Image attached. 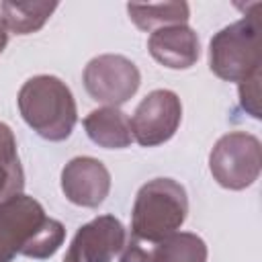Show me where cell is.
<instances>
[{
    "mask_svg": "<svg viewBox=\"0 0 262 262\" xmlns=\"http://www.w3.org/2000/svg\"><path fill=\"white\" fill-rule=\"evenodd\" d=\"M82 82L86 92L96 102L119 108L137 92L141 84V74L137 66L125 55L104 53L92 57L86 63Z\"/></svg>",
    "mask_w": 262,
    "mask_h": 262,
    "instance_id": "8992f818",
    "label": "cell"
},
{
    "mask_svg": "<svg viewBox=\"0 0 262 262\" xmlns=\"http://www.w3.org/2000/svg\"><path fill=\"white\" fill-rule=\"evenodd\" d=\"M260 4L239 20L223 27L209 43V68L225 82H246L260 74Z\"/></svg>",
    "mask_w": 262,
    "mask_h": 262,
    "instance_id": "277c9868",
    "label": "cell"
},
{
    "mask_svg": "<svg viewBox=\"0 0 262 262\" xmlns=\"http://www.w3.org/2000/svg\"><path fill=\"white\" fill-rule=\"evenodd\" d=\"M63 239L61 221L47 217L43 205L33 196L20 192L0 203V262H12L16 256L51 258Z\"/></svg>",
    "mask_w": 262,
    "mask_h": 262,
    "instance_id": "6da1fadb",
    "label": "cell"
},
{
    "mask_svg": "<svg viewBox=\"0 0 262 262\" xmlns=\"http://www.w3.org/2000/svg\"><path fill=\"white\" fill-rule=\"evenodd\" d=\"M25 188V170L20 166L12 129L0 121V203L20 194Z\"/></svg>",
    "mask_w": 262,
    "mask_h": 262,
    "instance_id": "9a60e30c",
    "label": "cell"
},
{
    "mask_svg": "<svg viewBox=\"0 0 262 262\" xmlns=\"http://www.w3.org/2000/svg\"><path fill=\"white\" fill-rule=\"evenodd\" d=\"M188 215V196L172 178L147 180L135 194L131 209V237L158 244L176 233Z\"/></svg>",
    "mask_w": 262,
    "mask_h": 262,
    "instance_id": "3957f363",
    "label": "cell"
},
{
    "mask_svg": "<svg viewBox=\"0 0 262 262\" xmlns=\"http://www.w3.org/2000/svg\"><path fill=\"white\" fill-rule=\"evenodd\" d=\"M127 239L123 223L115 215H100L84 223L68 246L63 262H111Z\"/></svg>",
    "mask_w": 262,
    "mask_h": 262,
    "instance_id": "ba28073f",
    "label": "cell"
},
{
    "mask_svg": "<svg viewBox=\"0 0 262 262\" xmlns=\"http://www.w3.org/2000/svg\"><path fill=\"white\" fill-rule=\"evenodd\" d=\"M6 43H8V31H6V27H4V23H2V18H0V53L4 51Z\"/></svg>",
    "mask_w": 262,
    "mask_h": 262,
    "instance_id": "ac0fdd59",
    "label": "cell"
},
{
    "mask_svg": "<svg viewBox=\"0 0 262 262\" xmlns=\"http://www.w3.org/2000/svg\"><path fill=\"white\" fill-rule=\"evenodd\" d=\"M82 125L90 141L106 149H123L133 141L129 117L117 106H100L90 111Z\"/></svg>",
    "mask_w": 262,
    "mask_h": 262,
    "instance_id": "8fae6325",
    "label": "cell"
},
{
    "mask_svg": "<svg viewBox=\"0 0 262 262\" xmlns=\"http://www.w3.org/2000/svg\"><path fill=\"white\" fill-rule=\"evenodd\" d=\"M239 102H242V108L248 115H252L254 119L262 117V111H260V74H256V76H252L239 84Z\"/></svg>",
    "mask_w": 262,
    "mask_h": 262,
    "instance_id": "2e32d148",
    "label": "cell"
},
{
    "mask_svg": "<svg viewBox=\"0 0 262 262\" xmlns=\"http://www.w3.org/2000/svg\"><path fill=\"white\" fill-rule=\"evenodd\" d=\"M147 49L158 63L170 70H186L201 57L199 35L188 25H170L151 31Z\"/></svg>",
    "mask_w": 262,
    "mask_h": 262,
    "instance_id": "30bf717a",
    "label": "cell"
},
{
    "mask_svg": "<svg viewBox=\"0 0 262 262\" xmlns=\"http://www.w3.org/2000/svg\"><path fill=\"white\" fill-rule=\"evenodd\" d=\"M61 190L70 203L96 209L108 196L111 174L100 160L78 156L72 158L61 170Z\"/></svg>",
    "mask_w": 262,
    "mask_h": 262,
    "instance_id": "9c48e42d",
    "label": "cell"
},
{
    "mask_svg": "<svg viewBox=\"0 0 262 262\" xmlns=\"http://www.w3.org/2000/svg\"><path fill=\"white\" fill-rule=\"evenodd\" d=\"M262 168L260 139L246 131H229L217 139L209 154V170L219 186L244 190L252 186Z\"/></svg>",
    "mask_w": 262,
    "mask_h": 262,
    "instance_id": "5b68a950",
    "label": "cell"
},
{
    "mask_svg": "<svg viewBox=\"0 0 262 262\" xmlns=\"http://www.w3.org/2000/svg\"><path fill=\"white\" fill-rule=\"evenodd\" d=\"M57 2H0V18L6 31L29 35L39 31L55 12Z\"/></svg>",
    "mask_w": 262,
    "mask_h": 262,
    "instance_id": "7c38bea8",
    "label": "cell"
},
{
    "mask_svg": "<svg viewBox=\"0 0 262 262\" xmlns=\"http://www.w3.org/2000/svg\"><path fill=\"white\" fill-rule=\"evenodd\" d=\"M207 244L190 231H176L158 242L149 252V262H207Z\"/></svg>",
    "mask_w": 262,
    "mask_h": 262,
    "instance_id": "4fadbf2b",
    "label": "cell"
},
{
    "mask_svg": "<svg viewBox=\"0 0 262 262\" xmlns=\"http://www.w3.org/2000/svg\"><path fill=\"white\" fill-rule=\"evenodd\" d=\"M182 121V102L176 92L158 88L151 90L135 108L131 123L133 139L143 147L166 143L178 131Z\"/></svg>",
    "mask_w": 262,
    "mask_h": 262,
    "instance_id": "52a82bcc",
    "label": "cell"
},
{
    "mask_svg": "<svg viewBox=\"0 0 262 262\" xmlns=\"http://www.w3.org/2000/svg\"><path fill=\"white\" fill-rule=\"evenodd\" d=\"M16 104L25 123L47 141L68 139L78 121L70 86L49 74L29 78L18 90Z\"/></svg>",
    "mask_w": 262,
    "mask_h": 262,
    "instance_id": "7a4b0ae2",
    "label": "cell"
},
{
    "mask_svg": "<svg viewBox=\"0 0 262 262\" xmlns=\"http://www.w3.org/2000/svg\"><path fill=\"white\" fill-rule=\"evenodd\" d=\"M149 252L151 250H145L143 242L129 235L119 254V262H149Z\"/></svg>",
    "mask_w": 262,
    "mask_h": 262,
    "instance_id": "e0dca14e",
    "label": "cell"
},
{
    "mask_svg": "<svg viewBox=\"0 0 262 262\" xmlns=\"http://www.w3.org/2000/svg\"><path fill=\"white\" fill-rule=\"evenodd\" d=\"M129 18L141 31H156L170 25H186L190 8L186 2H160V4H127Z\"/></svg>",
    "mask_w": 262,
    "mask_h": 262,
    "instance_id": "5bb4252c",
    "label": "cell"
}]
</instances>
